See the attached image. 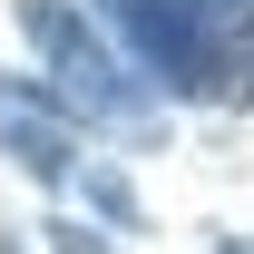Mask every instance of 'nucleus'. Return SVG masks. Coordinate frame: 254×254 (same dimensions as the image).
Returning a JSON list of instances; mask_svg holds the SVG:
<instances>
[{
  "mask_svg": "<svg viewBox=\"0 0 254 254\" xmlns=\"http://www.w3.org/2000/svg\"><path fill=\"white\" fill-rule=\"evenodd\" d=\"M20 30L49 49V68H59V98H78L88 118H118V108H127V88H118V59H108V49H98V39L68 20L59 0H20Z\"/></svg>",
  "mask_w": 254,
  "mask_h": 254,
  "instance_id": "1",
  "label": "nucleus"
},
{
  "mask_svg": "<svg viewBox=\"0 0 254 254\" xmlns=\"http://www.w3.org/2000/svg\"><path fill=\"white\" fill-rule=\"evenodd\" d=\"M0 147L30 166V176H68L78 127H68V108H59V98H39L30 78H0Z\"/></svg>",
  "mask_w": 254,
  "mask_h": 254,
  "instance_id": "2",
  "label": "nucleus"
},
{
  "mask_svg": "<svg viewBox=\"0 0 254 254\" xmlns=\"http://www.w3.org/2000/svg\"><path fill=\"white\" fill-rule=\"evenodd\" d=\"M0 254H20V235H0Z\"/></svg>",
  "mask_w": 254,
  "mask_h": 254,
  "instance_id": "3",
  "label": "nucleus"
}]
</instances>
